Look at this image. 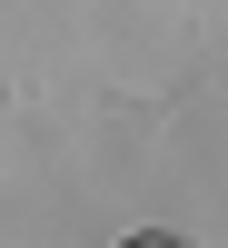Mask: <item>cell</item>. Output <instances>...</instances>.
I'll return each instance as SVG.
<instances>
[]
</instances>
